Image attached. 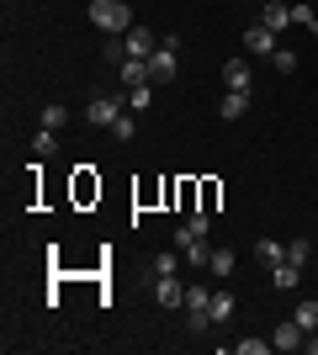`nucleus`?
<instances>
[{"label": "nucleus", "instance_id": "f257e3e1", "mask_svg": "<svg viewBox=\"0 0 318 355\" xmlns=\"http://www.w3.org/2000/svg\"><path fill=\"white\" fill-rule=\"evenodd\" d=\"M91 27L106 32V37H122L133 27V6L127 0H91Z\"/></svg>", "mask_w": 318, "mask_h": 355}, {"label": "nucleus", "instance_id": "f03ea898", "mask_svg": "<svg viewBox=\"0 0 318 355\" xmlns=\"http://www.w3.org/2000/svg\"><path fill=\"white\" fill-rule=\"evenodd\" d=\"M181 74V37H159V48L149 53V80L154 85H170Z\"/></svg>", "mask_w": 318, "mask_h": 355}, {"label": "nucleus", "instance_id": "7ed1b4c3", "mask_svg": "<svg viewBox=\"0 0 318 355\" xmlns=\"http://www.w3.org/2000/svg\"><path fill=\"white\" fill-rule=\"evenodd\" d=\"M175 250H181V260H186V266H207V260H212L207 234H197L191 223H181V228H175Z\"/></svg>", "mask_w": 318, "mask_h": 355}, {"label": "nucleus", "instance_id": "20e7f679", "mask_svg": "<svg viewBox=\"0 0 318 355\" xmlns=\"http://www.w3.org/2000/svg\"><path fill=\"white\" fill-rule=\"evenodd\" d=\"M122 112H127V90H122V96H96V101L85 106V122H91V128H112Z\"/></svg>", "mask_w": 318, "mask_h": 355}, {"label": "nucleus", "instance_id": "39448f33", "mask_svg": "<svg viewBox=\"0 0 318 355\" xmlns=\"http://www.w3.org/2000/svg\"><path fill=\"white\" fill-rule=\"evenodd\" d=\"M276 48H281V37H276L265 21H255V27L244 32V59H271Z\"/></svg>", "mask_w": 318, "mask_h": 355}, {"label": "nucleus", "instance_id": "423d86ee", "mask_svg": "<svg viewBox=\"0 0 318 355\" xmlns=\"http://www.w3.org/2000/svg\"><path fill=\"white\" fill-rule=\"evenodd\" d=\"M271 345H276V350H308V329L303 324H297V318H281V324H276L271 329Z\"/></svg>", "mask_w": 318, "mask_h": 355}, {"label": "nucleus", "instance_id": "0eeeda50", "mask_svg": "<svg viewBox=\"0 0 318 355\" xmlns=\"http://www.w3.org/2000/svg\"><path fill=\"white\" fill-rule=\"evenodd\" d=\"M223 90H244V96L255 90V74H249V59H244V53L223 64Z\"/></svg>", "mask_w": 318, "mask_h": 355}, {"label": "nucleus", "instance_id": "6e6552de", "mask_svg": "<svg viewBox=\"0 0 318 355\" xmlns=\"http://www.w3.org/2000/svg\"><path fill=\"white\" fill-rule=\"evenodd\" d=\"M154 302H159V308H186L181 276H154Z\"/></svg>", "mask_w": 318, "mask_h": 355}, {"label": "nucleus", "instance_id": "1a4fd4ad", "mask_svg": "<svg viewBox=\"0 0 318 355\" xmlns=\"http://www.w3.org/2000/svg\"><path fill=\"white\" fill-rule=\"evenodd\" d=\"M122 43H127V59H149L154 48H159V37H154L149 27H127V32H122Z\"/></svg>", "mask_w": 318, "mask_h": 355}, {"label": "nucleus", "instance_id": "9d476101", "mask_svg": "<svg viewBox=\"0 0 318 355\" xmlns=\"http://www.w3.org/2000/svg\"><path fill=\"white\" fill-rule=\"evenodd\" d=\"M117 80L127 90H133V85H154V80H149V59H122L117 64Z\"/></svg>", "mask_w": 318, "mask_h": 355}, {"label": "nucleus", "instance_id": "9b49d317", "mask_svg": "<svg viewBox=\"0 0 318 355\" xmlns=\"http://www.w3.org/2000/svg\"><path fill=\"white\" fill-rule=\"evenodd\" d=\"M260 21H265V27L281 37V32L292 27V6H281V0H265V16H260Z\"/></svg>", "mask_w": 318, "mask_h": 355}, {"label": "nucleus", "instance_id": "f8f14e48", "mask_svg": "<svg viewBox=\"0 0 318 355\" xmlns=\"http://www.w3.org/2000/svg\"><path fill=\"white\" fill-rule=\"evenodd\" d=\"M218 112H223V122H239L244 112H249V96H244V90H223V101H218Z\"/></svg>", "mask_w": 318, "mask_h": 355}, {"label": "nucleus", "instance_id": "ddd939ff", "mask_svg": "<svg viewBox=\"0 0 318 355\" xmlns=\"http://www.w3.org/2000/svg\"><path fill=\"white\" fill-rule=\"evenodd\" d=\"M255 260H260L265 270H276L281 260H287V244H276V239H260V244H255Z\"/></svg>", "mask_w": 318, "mask_h": 355}, {"label": "nucleus", "instance_id": "4468645a", "mask_svg": "<svg viewBox=\"0 0 318 355\" xmlns=\"http://www.w3.org/2000/svg\"><path fill=\"white\" fill-rule=\"evenodd\" d=\"M233 266H239V254L228 250V244H223V250H212V260H207V270L218 276V282H228V276H233Z\"/></svg>", "mask_w": 318, "mask_h": 355}, {"label": "nucleus", "instance_id": "2eb2a0df", "mask_svg": "<svg viewBox=\"0 0 318 355\" xmlns=\"http://www.w3.org/2000/svg\"><path fill=\"white\" fill-rule=\"evenodd\" d=\"M186 313H212V286H202V282L186 286Z\"/></svg>", "mask_w": 318, "mask_h": 355}, {"label": "nucleus", "instance_id": "dca6fc26", "mask_svg": "<svg viewBox=\"0 0 318 355\" xmlns=\"http://www.w3.org/2000/svg\"><path fill=\"white\" fill-rule=\"evenodd\" d=\"M271 282H276V286H281V292H292V286L303 282V266H292V260H281V266H276V270H271Z\"/></svg>", "mask_w": 318, "mask_h": 355}, {"label": "nucleus", "instance_id": "f3484780", "mask_svg": "<svg viewBox=\"0 0 318 355\" xmlns=\"http://www.w3.org/2000/svg\"><path fill=\"white\" fill-rule=\"evenodd\" d=\"M292 318H297V324H303L308 334H313V329H318V297H303V302L292 308Z\"/></svg>", "mask_w": 318, "mask_h": 355}, {"label": "nucleus", "instance_id": "a211bd4d", "mask_svg": "<svg viewBox=\"0 0 318 355\" xmlns=\"http://www.w3.org/2000/svg\"><path fill=\"white\" fill-rule=\"evenodd\" d=\"M233 313H239V302H233V297H228V292H212V324H228Z\"/></svg>", "mask_w": 318, "mask_h": 355}, {"label": "nucleus", "instance_id": "6ab92c4d", "mask_svg": "<svg viewBox=\"0 0 318 355\" xmlns=\"http://www.w3.org/2000/svg\"><path fill=\"white\" fill-rule=\"evenodd\" d=\"M175 270H181V250H165V254H154L149 276H175Z\"/></svg>", "mask_w": 318, "mask_h": 355}, {"label": "nucleus", "instance_id": "aec40b11", "mask_svg": "<svg viewBox=\"0 0 318 355\" xmlns=\"http://www.w3.org/2000/svg\"><path fill=\"white\" fill-rule=\"evenodd\" d=\"M37 122H43L48 133H59L64 122H69V106H59V101H48V106H43V117H37Z\"/></svg>", "mask_w": 318, "mask_h": 355}, {"label": "nucleus", "instance_id": "412c9836", "mask_svg": "<svg viewBox=\"0 0 318 355\" xmlns=\"http://www.w3.org/2000/svg\"><path fill=\"white\" fill-rule=\"evenodd\" d=\"M149 106H154V85H133V90H127V112H138V117H143Z\"/></svg>", "mask_w": 318, "mask_h": 355}, {"label": "nucleus", "instance_id": "4be33fe9", "mask_svg": "<svg viewBox=\"0 0 318 355\" xmlns=\"http://www.w3.org/2000/svg\"><path fill=\"white\" fill-rule=\"evenodd\" d=\"M133 133H138V112H122V117L112 122V138H117V144H127Z\"/></svg>", "mask_w": 318, "mask_h": 355}, {"label": "nucleus", "instance_id": "5701e85b", "mask_svg": "<svg viewBox=\"0 0 318 355\" xmlns=\"http://www.w3.org/2000/svg\"><path fill=\"white\" fill-rule=\"evenodd\" d=\"M292 27H308L318 37V11H313V6H292Z\"/></svg>", "mask_w": 318, "mask_h": 355}, {"label": "nucleus", "instance_id": "b1692460", "mask_svg": "<svg viewBox=\"0 0 318 355\" xmlns=\"http://www.w3.org/2000/svg\"><path fill=\"white\" fill-rule=\"evenodd\" d=\"M271 69L276 74H297V53H292V48H276V53H271Z\"/></svg>", "mask_w": 318, "mask_h": 355}, {"label": "nucleus", "instance_id": "393cba45", "mask_svg": "<svg viewBox=\"0 0 318 355\" xmlns=\"http://www.w3.org/2000/svg\"><path fill=\"white\" fill-rule=\"evenodd\" d=\"M53 148H59V133H48V128H43L37 138H32V154H37V159H48Z\"/></svg>", "mask_w": 318, "mask_h": 355}, {"label": "nucleus", "instance_id": "a878e982", "mask_svg": "<svg viewBox=\"0 0 318 355\" xmlns=\"http://www.w3.org/2000/svg\"><path fill=\"white\" fill-rule=\"evenodd\" d=\"M308 254H313L308 239H292V244H287V260H292V266H308Z\"/></svg>", "mask_w": 318, "mask_h": 355}, {"label": "nucleus", "instance_id": "bb28decb", "mask_svg": "<svg viewBox=\"0 0 318 355\" xmlns=\"http://www.w3.org/2000/svg\"><path fill=\"white\" fill-rule=\"evenodd\" d=\"M186 329H191V334H207V329H218V324H212V313H186Z\"/></svg>", "mask_w": 318, "mask_h": 355}, {"label": "nucleus", "instance_id": "cd10ccee", "mask_svg": "<svg viewBox=\"0 0 318 355\" xmlns=\"http://www.w3.org/2000/svg\"><path fill=\"white\" fill-rule=\"evenodd\" d=\"M101 53H106V64H122V59H127V43L112 37V43H101Z\"/></svg>", "mask_w": 318, "mask_h": 355}, {"label": "nucleus", "instance_id": "c85d7f7f", "mask_svg": "<svg viewBox=\"0 0 318 355\" xmlns=\"http://www.w3.org/2000/svg\"><path fill=\"white\" fill-rule=\"evenodd\" d=\"M233 350H239V355H265V350H276V345L271 340H239Z\"/></svg>", "mask_w": 318, "mask_h": 355}, {"label": "nucleus", "instance_id": "c756f323", "mask_svg": "<svg viewBox=\"0 0 318 355\" xmlns=\"http://www.w3.org/2000/svg\"><path fill=\"white\" fill-rule=\"evenodd\" d=\"M186 223H191L197 234H212V218H207V212H191V218H186Z\"/></svg>", "mask_w": 318, "mask_h": 355}, {"label": "nucleus", "instance_id": "7c9ffc66", "mask_svg": "<svg viewBox=\"0 0 318 355\" xmlns=\"http://www.w3.org/2000/svg\"><path fill=\"white\" fill-rule=\"evenodd\" d=\"M313 170H318V164H313Z\"/></svg>", "mask_w": 318, "mask_h": 355}]
</instances>
